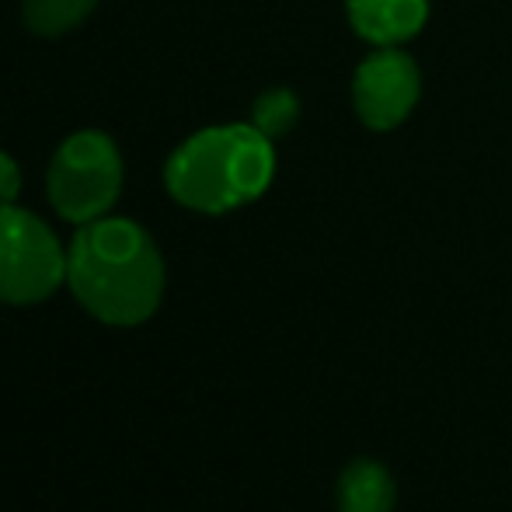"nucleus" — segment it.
I'll return each instance as SVG.
<instances>
[{
    "instance_id": "6",
    "label": "nucleus",
    "mask_w": 512,
    "mask_h": 512,
    "mask_svg": "<svg viewBox=\"0 0 512 512\" xmlns=\"http://www.w3.org/2000/svg\"><path fill=\"white\" fill-rule=\"evenodd\" d=\"M429 18V0H349V21L363 39L398 46Z\"/></svg>"
},
{
    "instance_id": "8",
    "label": "nucleus",
    "mask_w": 512,
    "mask_h": 512,
    "mask_svg": "<svg viewBox=\"0 0 512 512\" xmlns=\"http://www.w3.org/2000/svg\"><path fill=\"white\" fill-rule=\"evenodd\" d=\"M98 7V0H25V25L35 35H63L74 25H81L91 11Z\"/></svg>"
},
{
    "instance_id": "3",
    "label": "nucleus",
    "mask_w": 512,
    "mask_h": 512,
    "mask_svg": "<svg viewBox=\"0 0 512 512\" xmlns=\"http://www.w3.org/2000/svg\"><path fill=\"white\" fill-rule=\"evenodd\" d=\"M46 192L63 220L81 227L102 220L122 192V157L112 136L95 129L67 136L49 161Z\"/></svg>"
},
{
    "instance_id": "10",
    "label": "nucleus",
    "mask_w": 512,
    "mask_h": 512,
    "mask_svg": "<svg viewBox=\"0 0 512 512\" xmlns=\"http://www.w3.org/2000/svg\"><path fill=\"white\" fill-rule=\"evenodd\" d=\"M18 192H21V171H18V164H14L11 154L0 150V206L14 203Z\"/></svg>"
},
{
    "instance_id": "5",
    "label": "nucleus",
    "mask_w": 512,
    "mask_h": 512,
    "mask_svg": "<svg viewBox=\"0 0 512 512\" xmlns=\"http://www.w3.org/2000/svg\"><path fill=\"white\" fill-rule=\"evenodd\" d=\"M418 84L422 81H418L415 60L394 46H384L356 70L352 95H356L359 119L370 129H391L405 122L418 102Z\"/></svg>"
},
{
    "instance_id": "2",
    "label": "nucleus",
    "mask_w": 512,
    "mask_h": 512,
    "mask_svg": "<svg viewBox=\"0 0 512 512\" xmlns=\"http://www.w3.org/2000/svg\"><path fill=\"white\" fill-rule=\"evenodd\" d=\"M276 154L262 129L213 126L189 136L164 168L171 199L199 213H227L269 189Z\"/></svg>"
},
{
    "instance_id": "1",
    "label": "nucleus",
    "mask_w": 512,
    "mask_h": 512,
    "mask_svg": "<svg viewBox=\"0 0 512 512\" xmlns=\"http://www.w3.org/2000/svg\"><path fill=\"white\" fill-rule=\"evenodd\" d=\"M67 283L88 314L129 328L147 321L164 297L161 251L140 223L102 216L70 241Z\"/></svg>"
},
{
    "instance_id": "4",
    "label": "nucleus",
    "mask_w": 512,
    "mask_h": 512,
    "mask_svg": "<svg viewBox=\"0 0 512 512\" xmlns=\"http://www.w3.org/2000/svg\"><path fill=\"white\" fill-rule=\"evenodd\" d=\"M67 283V251L28 209L0 206V300L39 304Z\"/></svg>"
},
{
    "instance_id": "7",
    "label": "nucleus",
    "mask_w": 512,
    "mask_h": 512,
    "mask_svg": "<svg viewBox=\"0 0 512 512\" xmlns=\"http://www.w3.org/2000/svg\"><path fill=\"white\" fill-rule=\"evenodd\" d=\"M398 488L394 478L373 460H356L338 481V509L342 512H391Z\"/></svg>"
},
{
    "instance_id": "9",
    "label": "nucleus",
    "mask_w": 512,
    "mask_h": 512,
    "mask_svg": "<svg viewBox=\"0 0 512 512\" xmlns=\"http://www.w3.org/2000/svg\"><path fill=\"white\" fill-rule=\"evenodd\" d=\"M297 98L290 95L286 88H276V91H265L262 98L255 102V129H262L265 136H279L297 122Z\"/></svg>"
}]
</instances>
